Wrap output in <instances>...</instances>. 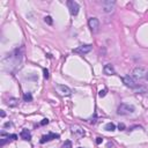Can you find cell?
Here are the masks:
<instances>
[{"mask_svg": "<svg viewBox=\"0 0 148 148\" xmlns=\"http://www.w3.org/2000/svg\"><path fill=\"white\" fill-rule=\"evenodd\" d=\"M21 138L23 139V140H27V141H29L30 139H31V134H30V132L28 131V130H22V131H21Z\"/></svg>", "mask_w": 148, "mask_h": 148, "instance_id": "obj_11", "label": "cell"}, {"mask_svg": "<svg viewBox=\"0 0 148 148\" xmlns=\"http://www.w3.org/2000/svg\"><path fill=\"white\" fill-rule=\"evenodd\" d=\"M116 6L115 1H111V0H105V1H102V9H103L105 13H110L113 11Z\"/></svg>", "mask_w": 148, "mask_h": 148, "instance_id": "obj_4", "label": "cell"}, {"mask_svg": "<svg viewBox=\"0 0 148 148\" xmlns=\"http://www.w3.org/2000/svg\"><path fill=\"white\" fill-rule=\"evenodd\" d=\"M105 130L106 131H110V132H113L116 130V126L115 124H112V123H108V124L105 125Z\"/></svg>", "mask_w": 148, "mask_h": 148, "instance_id": "obj_12", "label": "cell"}, {"mask_svg": "<svg viewBox=\"0 0 148 148\" xmlns=\"http://www.w3.org/2000/svg\"><path fill=\"white\" fill-rule=\"evenodd\" d=\"M9 126H12L11 123H6V124H5V127H9Z\"/></svg>", "mask_w": 148, "mask_h": 148, "instance_id": "obj_26", "label": "cell"}, {"mask_svg": "<svg viewBox=\"0 0 148 148\" xmlns=\"http://www.w3.org/2000/svg\"><path fill=\"white\" fill-rule=\"evenodd\" d=\"M67 5H68V9H69V13L72 15H76L79 13V9H80V6L76 1H73V0H69L67 1Z\"/></svg>", "mask_w": 148, "mask_h": 148, "instance_id": "obj_5", "label": "cell"}, {"mask_svg": "<svg viewBox=\"0 0 148 148\" xmlns=\"http://www.w3.org/2000/svg\"><path fill=\"white\" fill-rule=\"evenodd\" d=\"M147 75V71H146L145 67H141V66H138L133 69V73H132V76L135 79H142Z\"/></svg>", "mask_w": 148, "mask_h": 148, "instance_id": "obj_3", "label": "cell"}, {"mask_svg": "<svg viewBox=\"0 0 148 148\" xmlns=\"http://www.w3.org/2000/svg\"><path fill=\"white\" fill-rule=\"evenodd\" d=\"M9 139H11V138H9V136H8V138H7V139H1V141H0V146H4L6 142H8V141H9Z\"/></svg>", "mask_w": 148, "mask_h": 148, "instance_id": "obj_19", "label": "cell"}, {"mask_svg": "<svg viewBox=\"0 0 148 148\" xmlns=\"http://www.w3.org/2000/svg\"><path fill=\"white\" fill-rule=\"evenodd\" d=\"M64 148H72V142L69 140H67V141H65V143H64Z\"/></svg>", "mask_w": 148, "mask_h": 148, "instance_id": "obj_17", "label": "cell"}, {"mask_svg": "<svg viewBox=\"0 0 148 148\" xmlns=\"http://www.w3.org/2000/svg\"><path fill=\"white\" fill-rule=\"evenodd\" d=\"M88 25H89L90 30L92 32H96L99 28V21L97 20L96 17H90L89 21H88Z\"/></svg>", "mask_w": 148, "mask_h": 148, "instance_id": "obj_7", "label": "cell"}, {"mask_svg": "<svg viewBox=\"0 0 148 148\" xmlns=\"http://www.w3.org/2000/svg\"><path fill=\"white\" fill-rule=\"evenodd\" d=\"M44 21H45L48 24H52V17H51V16H45Z\"/></svg>", "mask_w": 148, "mask_h": 148, "instance_id": "obj_16", "label": "cell"}, {"mask_svg": "<svg viewBox=\"0 0 148 148\" xmlns=\"http://www.w3.org/2000/svg\"><path fill=\"white\" fill-rule=\"evenodd\" d=\"M46 124H49V119H46V118L41 122V125H42V126H44V125H46Z\"/></svg>", "mask_w": 148, "mask_h": 148, "instance_id": "obj_21", "label": "cell"}, {"mask_svg": "<svg viewBox=\"0 0 148 148\" xmlns=\"http://www.w3.org/2000/svg\"><path fill=\"white\" fill-rule=\"evenodd\" d=\"M72 131H73V133H74V132H78V130H74L73 127H72ZM80 135H85V131H80Z\"/></svg>", "mask_w": 148, "mask_h": 148, "instance_id": "obj_23", "label": "cell"}, {"mask_svg": "<svg viewBox=\"0 0 148 148\" xmlns=\"http://www.w3.org/2000/svg\"><path fill=\"white\" fill-rule=\"evenodd\" d=\"M136 94H143V92H147V88L146 87H136Z\"/></svg>", "mask_w": 148, "mask_h": 148, "instance_id": "obj_15", "label": "cell"}, {"mask_svg": "<svg viewBox=\"0 0 148 148\" xmlns=\"http://www.w3.org/2000/svg\"><path fill=\"white\" fill-rule=\"evenodd\" d=\"M146 79H147V80H148V73H147V75H146Z\"/></svg>", "mask_w": 148, "mask_h": 148, "instance_id": "obj_28", "label": "cell"}, {"mask_svg": "<svg viewBox=\"0 0 148 148\" xmlns=\"http://www.w3.org/2000/svg\"><path fill=\"white\" fill-rule=\"evenodd\" d=\"M118 128H119V131H123V130H125V125L123 124V123H120V124L118 125Z\"/></svg>", "mask_w": 148, "mask_h": 148, "instance_id": "obj_22", "label": "cell"}, {"mask_svg": "<svg viewBox=\"0 0 148 148\" xmlns=\"http://www.w3.org/2000/svg\"><path fill=\"white\" fill-rule=\"evenodd\" d=\"M17 104H18V101L16 98H11L8 101V105L9 106H16Z\"/></svg>", "mask_w": 148, "mask_h": 148, "instance_id": "obj_14", "label": "cell"}, {"mask_svg": "<svg viewBox=\"0 0 148 148\" xmlns=\"http://www.w3.org/2000/svg\"><path fill=\"white\" fill-rule=\"evenodd\" d=\"M134 106L133 105H130V104H126V103H122L117 109V113L118 115H122V116H126V115H130V113L134 112Z\"/></svg>", "mask_w": 148, "mask_h": 148, "instance_id": "obj_1", "label": "cell"}, {"mask_svg": "<svg viewBox=\"0 0 148 148\" xmlns=\"http://www.w3.org/2000/svg\"><path fill=\"white\" fill-rule=\"evenodd\" d=\"M103 72L106 75H112V74H115V68H113V66L111 64H106L103 68Z\"/></svg>", "mask_w": 148, "mask_h": 148, "instance_id": "obj_10", "label": "cell"}, {"mask_svg": "<svg viewBox=\"0 0 148 148\" xmlns=\"http://www.w3.org/2000/svg\"><path fill=\"white\" fill-rule=\"evenodd\" d=\"M53 139H59V134H55V133H50V134H48V135H44V136H42V139H41V143H45L46 141L53 140Z\"/></svg>", "mask_w": 148, "mask_h": 148, "instance_id": "obj_9", "label": "cell"}, {"mask_svg": "<svg viewBox=\"0 0 148 148\" xmlns=\"http://www.w3.org/2000/svg\"><path fill=\"white\" fill-rule=\"evenodd\" d=\"M92 46L90 45V44H86V45H81L79 46L78 49H74L73 52L75 53H80V54H86V53H89L90 51H91Z\"/></svg>", "mask_w": 148, "mask_h": 148, "instance_id": "obj_6", "label": "cell"}, {"mask_svg": "<svg viewBox=\"0 0 148 148\" xmlns=\"http://www.w3.org/2000/svg\"><path fill=\"white\" fill-rule=\"evenodd\" d=\"M55 88H57L58 92L61 95H65V96H69L71 95V89H69L67 86H64V85H57L55 86Z\"/></svg>", "mask_w": 148, "mask_h": 148, "instance_id": "obj_8", "label": "cell"}, {"mask_svg": "<svg viewBox=\"0 0 148 148\" xmlns=\"http://www.w3.org/2000/svg\"><path fill=\"white\" fill-rule=\"evenodd\" d=\"M23 99H24V102H31L32 101V95L30 94V92H24V95H23Z\"/></svg>", "mask_w": 148, "mask_h": 148, "instance_id": "obj_13", "label": "cell"}, {"mask_svg": "<svg viewBox=\"0 0 148 148\" xmlns=\"http://www.w3.org/2000/svg\"><path fill=\"white\" fill-rule=\"evenodd\" d=\"M79 148H82V147H79Z\"/></svg>", "mask_w": 148, "mask_h": 148, "instance_id": "obj_29", "label": "cell"}, {"mask_svg": "<svg viewBox=\"0 0 148 148\" xmlns=\"http://www.w3.org/2000/svg\"><path fill=\"white\" fill-rule=\"evenodd\" d=\"M123 82L125 83V86L128 88H133V89H135L136 87H138V82H136V79L133 78L132 75H126L123 78Z\"/></svg>", "mask_w": 148, "mask_h": 148, "instance_id": "obj_2", "label": "cell"}, {"mask_svg": "<svg viewBox=\"0 0 148 148\" xmlns=\"http://www.w3.org/2000/svg\"><path fill=\"white\" fill-rule=\"evenodd\" d=\"M105 95H106V89L99 90V91H98V96H99V97H104Z\"/></svg>", "mask_w": 148, "mask_h": 148, "instance_id": "obj_18", "label": "cell"}, {"mask_svg": "<svg viewBox=\"0 0 148 148\" xmlns=\"http://www.w3.org/2000/svg\"><path fill=\"white\" fill-rule=\"evenodd\" d=\"M43 74H44V78H45V79H49V71H48L46 68L43 71Z\"/></svg>", "mask_w": 148, "mask_h": 148, "instance_id": "obj_20", "label": "cell"}, {"mask_svg": "<svg viewBox=\"0 0 148 148\" xmlns=\"http://www.w3.org/2000/svg\"><path fill=\"white\" fill-rule=\"evenodd\" d=\"M102 141H103V139H102V138H96V143H97V145L102 143Z\"/></svg>", "mask_w": 148, "mask_h": 148, "instance_id": "obj_25", "label": "cell"}, {"mask_svg": "<svg viewBox=\"0 0 148 148\" xmlns=\"http://www.w3.org/2000/svg\"><path fill=\"white\" fill-rule=\"evenodd\" d=\"M0 115H1V117L4 118V117H5V111H4V110H1V113H0Z\"/></svg>", "mask_w": 148, "mask_h": 148, "instance_id": "obj_27", "label": "cell"}, {"mask_svg": "<svg viewBox=\"0 0 148 148\" xmlns=\"http://www.w3.org/2000/svg\"><path fill=\"white\" fill-rule=\"evenodd\" d=\"M9 138H11L12 140H16V139H17V135H16V134H12V135H9Z\"/></svg>", "mask_w": 148, "mask_h": 148, "instance_id": "obj_24", "label": "cell"}]
</instances>
